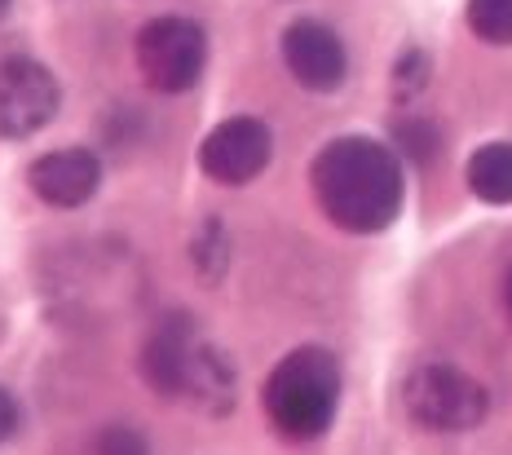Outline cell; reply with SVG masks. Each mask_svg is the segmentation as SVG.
<instances>
[{
  "instance_id": "1",
  "label": "cell",
  "mask_w": 512,
  "mask_h": 455,
  "mask_svg": "<svg viewBox=\"0 0 512 455\" xmlns=\"http://www.w3.org/2000/svg\"><path fill=\"white\" fill-rule=\"evenodd\" d=\"M402 164L371 137H336L314 160V195L340 230L376 235L402 208Z\"/></svg>"
},
{
  "instance_id": "2",
  "label": "cell",
  "mask_w": 512,
  "mask_h": 455,
  "mask_svg": "<svg viewBox=\"0 0 512 455\" xmlns=\"http://www.w3.org/2000/svg\"><path fill=\"white\" fill-rule=\"evenodd\" d=\"M340 398V367L327 349H296L265 380V416L292 442L327 433Z\"/></svg>"
},
{
  "instance_id": "3",
  "label": "cell",
  "mask_w": 512,
  "mask_h": 455,
  "mask_svg": "<svg viewBox=\"0 0 512 455\" xmlns=\"http://www.w3.org/2000/svg\"><path fill=\"white\" fill-rule=\"evenodd\" d=\"M407 416L420 429L433 433H464L477 429L490 411L486 389L477 385L473 376H464L460 367H446V363H424L407 376Z\"/></svg>"
},
{
  "instance_id": "4",
  "label": "cell",
  "mask_w": 512,
  "mask_h": 455,
  "mask_svg": "<svg viewBox=\"0 0 512 455\" xmlns=\"http://www.w3.org/2000/svg\"><path fill=\"white\" fill-rule=\"evenodd\" d=\"M208 40L190 18H155L137 36V71L159 93H186L204 76Z\"/></svg>"
},
{
  "instance_id": "5",
  "label": "cell",
  "mask_w": 512,
  "mask_h": 455,
  "mask_svg": "<svg viewBox=\"0 0 512 455\" xmlns=\"http://www.w3.org/2000/svg\"><path fill=\"white\" fill-rule=\"evenodd\" d=\"M142 372H146V380H151L155 394H168V398L190 394V389H204L208 380L226 385L221 363L208 354V349H199V341H195V332H190L186 319H168L151 341H146Z\"/></svg>"
},
{
  "instance_id": "6",
  "label": "cell",
  "mask_w": 512,
  "mask_h": 455,
  "mask_svg": "<svg viewBox=\"0 0 512 455\" xmlns=\"http://www.w3.org/2000/svg\"><path fill=\"white\" fill-rule=\"evenodd\" d=\"M53 115H58V80L31 58L0 62V133L31 137Z\"/></svg>"
},
{
  "instance_id": "7",
  "label": "cell",
  "mask_w": 512,
  "mask_h": 455,
  "mask_svg": "<svg viewBox=\"0 0 512 455\" xmlns=\"http://www.w3.org/2000/svg\"><path fill=\"white\" fill-rule=\"evenodd\" d=\"M270 155H274V137L261 120H252V115L217 124V129L204 137V146H199V164H204V173L221 186L252 182V177L270 164Z\"/></svg>"
},
{
  "instance_id": "8",
  "label": "cell",
  "mask_w": 512,
  "mask_h": 455,
  "mask_svg": "<svg viewBox=\"0 0 512 455\" xmlns=\"http://www.w3.org/2000/svg\"><path fill=\"white\" fill-rule=\"evenodd\" d=\"M283 62L296 76V84L314 93H327L345 80V45L332 27L314 23V18H301V23L287 27L283 36Z\"/></svg>"
},
{
  "instance_id": "9",
  "label": "cell",
  "mask_w": 512,
  "mask_h": 455,
  "mask_svg": "<svg viewBox=\"0 0 512 455\" xmlns=\"http://www.w3.org/2000/svg\"><path fill=\"white\" fill-rule=\"evenodd\" d=\"M27 182L53 208H80L98 195L102 164H98V155L80 151V146H71V151H49L31 164Z\"/></svg>"
},
{
  "instance_id": "10",
  "label": "cell",
  "mask_w": 512,
  "mask_h": 455,
  "mask_svg": "<svg viewBox=\"0 0 512 455\" xmlns=\"http://www.w3.org/2000/svg\"><path fill=\"white\" fill-rule=\"evenodd\" d=\"M468 190L486 204H512V146L486 142L482 151L468 160Z\"/></svg>"
},
{
  "instance_id": "11",
  "label": "cell",
  "mask_w": 512,
  "mask_h": 455,
  "mask_svg": "<svg viewBox=\"0 0 512 455\" xmlns=\"http://www.w3.org/2000/svg\"><path fill=\"white\" fill-rule=\"evenodd\" d=\"M468 27L486 45H512V0H468Z\"/></svg>"
},
{
  "instance_id": "12",
  "label": "cell",
  "mask_w": 512,
  "mask_h": 455,
  "mask_svg": "<svg viewBox=\"0 0 512 455\" xmlns=\"http://www.w3.org/2000/svg\"><path fill=\"white\" fill-rule=\"evenodd\" d=\"M398 142L407 146L411 160L429 164V155H433V146H437V133H433V124H424V120H402L398 124Z\"/></svg>"
},
{
  "instance_id": "13",
  "label": "cell",
  "mask_w": 512,
  "mask_h": 455,
  "mask_svg": "<svg viewBox=\"0 0 512 455\" xmlns=\"http://www.w3.org/2000/svg\"><path fill=\"white\" fill-rule=\"evenodd\" d=\"M98 455H151V451H146L142 433L115 425V429H106L102 438H98Z\"/></svg>"
},
{
  "instance_id": "14",
  "label": "cell",
  "mask_w": 512,
  "mask_h": 455,
  "mask_svg": "<svg viewBox=\"0 0 512 455\" xmlns=\"http://www.w3.org/2000/svg\"><path fill=\"white\" fill-rule=\"evenodd\" d=\"M14 429H18V407H14V398L0 389V442H5Z\"/></svg>"
},
{
  "instance_id": "15",
  "label": "cell",
  "mask_w": 512,
  "mask_h": 455,
  "mask_svg": "<svg viewBox=\"0 0 512 455\" xmlns=\"http://www.w3.org/2000/svg\"><path fill=\"white\" fill-rule=\"evenodd\" d=\"M504 305H508V314H512V270H508V283H504Z\"/></svg>"
},
{
  "instance_id": "16",
  "label": "cell",
  "mask_w": 512,
  "mask_h": 455,
  "mask_svg": "<svg viewBox=\"0 0 512 455\" xmlns=\"http://www.w3.org/2000/svg\"><path fill=\"white\" fill-rule=\"evenodd\" d=\"M5 9H9V0H0V14H5Z\"/></svg>"
}]
</instances>
